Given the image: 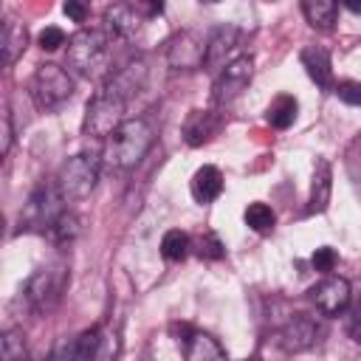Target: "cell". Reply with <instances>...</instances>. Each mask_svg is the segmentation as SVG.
Wrapping results in <instances>:
<instances>
[{"label":"cell","mask_w":361,"mask_h":361,"mask_svg":"<svg viewBox=\"0 0 361 361\" xmlns=\"http://www.w3.org/2000/svg\"><path fill=\"white\" fill-rule=\"evenodd\" d=\"M155 141V130L147 118H127L107 141L102 149V164L107 169H133L135 164H141V158L149 152Z\"/></svg>","instance_id":"cell-1"},{"label":"cell","mask_w":361,"mask_h":361,"mask_svg":"<svg viewBox=\"0 0 361 361\" xmlns=\"http://www.w3.org/2000/svg\"><path fill=\"white\" fill-rule=\"evenodd\" d=\"M110 42H113V34L107 28H79L68 39V68L85 79L107 76Z\"/></svg>","instance_id":"cell-2"},{"label":"cell","mask_w":361,"mask_h":361,"mask_svg":"<svg viewBox=\"0 0 361 361\" xmlns=\"http://www.w3.org/2000/svg\"><path fill=\"white\" fill-rule=\"evenodd\" d=\"M68 282H71V268H68V259L59 257V259L42 265V268H37V271L25 279V285H23V299H25V305L31 307V313L45 316V313H51V310L59 305V299H62Z\"/></svg>","instance_id":"cell-3"},{"label":"cell","mask_w":361,"mask_h":361,"mask_svg":"<svg viewBox=\"0 0 361 361\" xmlns=\"http://www.w3.org/2000/svg\"><path fill=\"white\" fill-rule=\"evenodd\" d=\"M65 195L59 192V183L56 178L54 180H39L34 186V192L28 195L23 212H20V226L28 228V231H42L48 234V228L68 212L65 209Z\"/></svg>","instance_id":"cell-4"},{"label":"cell","mask_w":361,"mask_h":361,"mask_svg":"<svg viewBox=\"0 0 361 361\" xmlns=\"http://www.w3.org/2000/svg\"><path fill=\"white\" fill-rule=\"evenodd\" d=\"M124 113H127V99H124L116 87L104 85V87L96 90V96L87 102L82 130H85V135H93V138H104V141H107V138L127 121Z\"/></svg>","instance_id":"cell-5"},{"label":"cell","mask_w":361,"mask_h":361,"mask_svg":"<svg viewBox=\"0 0 361 361\" xmlns=\"http://www.w3.org/2000/svg\"><path fill=\"white\" fill-rule=\"evenodd\" d=\"M28 96H31L37 110L51 113V110L62 107L73 96V79H71V73L65 68H59L54 62L37 65V71L28 79Z\"/></svg>","instance_id":"cell-6"},{"label":"cell","mask_w":361,"mask_h":361,"mask_svg":"<svg viewBox=\"0 0 361 361\" xmlns=\"http://www.w3.org/2000/svg\"><path fill=\"white\" fill-rule=\"evenodd\" d=\"M99 169H102V155L96 152H76L71 155L56 175L59 192L65 195V200H85L99 180Z\"/></svg>","instance_id":"cell-7"},{"label":"cell","mask_w":361,"mask_h":361,"mask_svg":"<svg viewBox=\"0 0 361 361\" xmlns=\"http://www.w3.org/2000/svg\"><path fill=\"white\" fill-rule=\"evenodd\" d=\"M161 11V3H113L104 8V28L118 39H130L141 31L147 20L158 17Z\"/></svg>","instance_id":"cell-8"},{"label":"cell","mask_w":361,"mask_h":361,"mask_svg":"<svg viewBox=\"0 0 361 361\" xmlns=\"http://www.w3.org/2000/svg\"><path fill=\"white\" fill-rule=\"evenodd\" d=\"M206 51H209V34L203 37L195 28H183V31L169 37L166 62L175 71H197L206 65Z\"/></svg>","instance_id":"cell-9"},{"label":"cell","mask_w":361,"mask_h":361,"mask_svg":"<svg viewBox=\"0 0 361 361\" xmlns=\"http://www.w3.org/2000/svg\"><path fill=\"white\" fill-rule=\"evenodd\" d=\"M254 76V59L248 54H240L234 59H228V65L217 73L214 79V90H212V102L217 107H228L251 82Z\"/></svg>","instance_id":"cell-10"},{"label":"cell","mask_w":361,"mask_h":361,"mask_svg":"<svg viewBox=\"0 0 361 361\" xmlns=\"http://www.w3.org/2000/svg\"><path fill=\"white\" fill-rule=\"evenodd\" d=\"M310 299L313 305L319 307V313L324 316H341L347 307H350V282L344 276H333L327 274L324 279H319L313 288H310Z\"/></svg>","instance_id":"cell-11"},{"label":"cell","mask_w":361,"mask_h":361,"mask_svg":"<svg viewBox=\"0 0 361 361\" xmlns=\"http://www.w3.org/2000/svg\"><path fill=\"white\" fill-rule=\"evenodd\" d=\"M319 322L307 313H293L282 327H279V344L288 353H305L319 341Z\"/></svg>","instance_id":"cell-12"},{"label":"cell","mask_w":361,"mask_h":361,"mask_svg":"<svg viewBox=\"0 0 361 361\" xmlns=\"http://www.w3.org/2000/svg\"><path fill=\"white\" fill-rule=\"evenodd\" d=\"M183 347V361H228L226 350L220 347V341L203 330H192L186 327L183 338H178Z\"/></svg>","instance_id":"cell-13"},{"label":"cell","mask_w":361,"mask_h":361,"mask_svg":"<svg viewBox=\"0 0 361 361\" xmlns=\"http://www.w3.org/2000/svg\"><path fill=\"white\" fill-rule=\"evenodd\" d=\"M237 37H240V28L231 25V23H223L217 28L209 31V51H206V65L209 71H223L228 62L226 56L231 54V48L237 45Z\"/></svg>","instance_id":"cell-14"},{"label":"cell","mask_w":361,"mask_h":361,"mask_svg":"<svg viewBox=\"0 0 361 361\" xmlns=\"http://www.w3.org/2000/svg\"><path fill=\"white\" fill-rule=\"evenodd\" d=\"M220 130V116L214 110H192L183 121V141L189 147H203Z\"/></svg>","instance_id":"cell-15"},{"label":"cell","mask_w":361,"mask_h":361,"mask_svg":"<svg viewBox=\"0 0 361 361\" xmlns=\"http://www.w3.org/2000/svg\"><path fill=\"white\" fill-rule=\"evenodd\" d=\"M299 59H302L307 76H310L322 90H333V87H336V85H333V62H330V51H327V48H322V45H307V48H302Z\"/></svg>","instance_id":"cell-16"},{"label":"cell","mask_w":361,"mask_h":361,"mask_svg":"<svg viewBox=\"0 0 361 361\" xmlns=\"http://www.w3.org/2000/svg\"><path fill=\"white\" fill-rule=\"evenodd\" d=\"M333 192V166L327 158H319L313 166V180H310V197H307V212L319 214L327 209Z\"/></svg>","instance_id":"cell-17"},{"label":"cell","mask_w":361,"mask_h":361,"mask_svg":"<svg viewBox=\"0 0 361 361\" xmlns=\"http://www.w3.org/2000/svg\"><path fill=\"white\" fill-rule=\"evenodd\" d=\"M189 192H192V197L197 200V203H212V200H217L220 195H223V172L217 169V166H212V164H206V166H200L195 175H192V180H189Z\"/></svg>","instance_id":"cell-18"},{"label":"cell","mask_w":361,"mask_h":361,"mask_svg":"<svg viewBox=\"0 0 361 361\" xmlns=\"http://www.w3.org/2000/svg\"><path fill=\"white\" fill-rule=\"evenodd\" d=\"M28 45V31L17 17H8L3 23V34H0V51H3V65H14L17 56L25 51Z\"/></svg>","instance_id":"cell-19"},{"label":"cell","mask_w":361,"mask_h":361,"mask_svg":"<svg viewBox=\"0 0 361 361\" xmlns=\"http://www.w3.org/2000/svg\"><path fill=\"white\" fill-rule=\"evenodd\" d=\"M302 14L310 23V28L330 31L336 25V17H338V3H333V0H305Z\"/></svg>","instance_id":"cell-20"},{"label":"cell","mask_w":361,"mask_h":361,"mask_svg":"<svg viewBox=\"0 0 361 361\" xmlns=\"http://www.w3.org/2000/svg\"><path fill=\"white\" fill-rule=\"evenodd\" d=\"M296 113H299V102H296L293 96L282 93V96H276V99L268 104L265 118H268V124H271L274 130H288V127L296 121Z\"/></svg>","instance_id":"cell-21"},{"label":"cell","mask_w":361,"mask_h":361,"mask_svg":"<svg viewBox=\"0 0 361 361\" xmlns=\"http://www.w3.org/2000/svg\"><path fill=\"white\" fill-rule=\"evenodd\" d=\"M192 248V237L180 228H169L164 237H161V257L166 262H180Z\"/></svg>","instance_id":"cell-22"},{"label":"cell","mask_w":361,"mask_h":361,"mask_svg":"<svg viewBox=\"0 0 361 361\" xmlns=\"http://www.w3.org/2000/svg\"><path fill=\"white\" fill-rule=\"evenodd\" d=\"M243 220H245V226H248L251 231H257V234H268V231H274V226H276L274 209H271L268 203H259V200H257V203H248Z\"/></svg>","instance_id":"cell-23"},{"label":"cell","mask_w":361,"mask_h":361,"mask_svg":"<svg viewBox=\"0 0 361 361\" xmlns=\"http://www.w3.org/2000/svg\"><path fill=\"white\" fill-rule=\"evenodd\" d=\"M99 344H102V330L99 327H87L82 330L71 347H73V361H93L96 353H99Z\"/></svg>","instance_id":"cell-24"},{"label":"cell","mask_w":361,"mask_h":361,"mask_svg":"<svg viewBox=\"0 0 361 361\" xmlns=\"http://www.w3.org/2000/svg\"><path fill=\"white\" fill-rule=\"evenodd\" d=\"M0 355L3 361H28V347H25V333L20 327H8L0 341Z\"/></svg>","instance_id":"cell-25"},{"label":"cell","mask_w":361,"mask_h":361,"mask_svg":"<svg viewBox=\"0 0 361 361\" xmlns=\"http://www.w3.org/2000/svg\"><path fill=\"white\" fill-rule=\"evenodd\" d=\"M76 234H79V217H76L73 212H65V214L48 228V240H51L54 245H68V243L76 240Z\"/></svg>","instance_id":"cell-26"},{"label":"cell","mask_w":361,"mask_h":361,"mask_svg":"<svg viewBox=\"0 0 361 361\" xmlns=\"http://www.w3.org/2000/svg\"><path fill=\"white\" fill-rule=\"evenodd\" d=\"M192 248H195V254H197L200 259H209V262L226 257V245H223V240H220L214 231H203V234L192 243Z\"/></svg>","instance_id":"cell-27"},{"label":"cell","mask_w":361,"mask_h":361,"mask_svg":"<svg viewBox=\"0 0 361 361\" xmlns=\"http://www.w3.org/2000/svg\"><path fill=\"white\" fill-rule=\"evenodd\" d=\"M333 93L338 96V102L350 104V107H361V82H353V79H344L333 87Z\"/></svg>","instance_id":"cell-28"},{"label":"cell","mask_w":361,"mask_h":361,"mask_svg":"<svg viewBox=\"0 0 361 361\" xmlns=\"http://www.w3.org/2000/svg\"><path fill=\"white\" fill-rule=\"evenodd\" d=\"M310 262H313V268H316L319 274H330V271L336 268V262H338V254H336V248L322 245V248H316V251H313Z\"/></svg>","instance_id":"cell-29"},{"label":"cell","mask_w":361,"mask_h":361,"mask_svg":"<svg viewBox=\"0 0 361 361\" xmlns=\"http://www.w3.org/2000/svg\"><path fill=\"white\" fill-rule=\"evenodd\" d=\"M65 42H68V37H65V31L56 28V25H48V28L39 31V48H42V51H56V48L65 45Z\"/></svg>","instance_id":"cell-30"},{"label":"cell","mask_w":361,"mask_h":361,"mask_svg":"<svg viewBox=\"0 0 361 361\" xmlns=\"http://www.w3.org/2000/svg\"><path fill=\"white\" fill-rule=\"evenodd\" d=\"M347 333H350L353 341L361 344V302H355L350 307V313H347Z\"/></svg>","instance_id":"cell-31"},{"label":"cell","mask_w":361,"mask_h":361,"mask_svg":"<svg viewBox=\"0 0 361 361\" xmlns=\"http://www.w3.org/2000/svg\"><path fill=\"white\" fill-rule=\"evenodd\" d=\"M11 141H14V127H11V110L6 107V110H3V144H0L3 155H8Z\"/></svg>","instance_id":"cell-32"},{"label":"cell","mask_w":361,"mask_h":361,"mask_svg":"<svg viewBox=\"0 0 361 361\" xmlns=\"http://www.w3.org/2000/svg\"><path fill=\"white\" fill-rule=\"evenodd\" d=\"M62 11L73 20V23H85L87 20V6H82V3H73V0H68L65 6H62Z\"/></svg>","instance_id":"cell-33"},{"label":"cell","mask_w":361,"mask_h":361,"mask_svg":"<svg viewBox=\"0 0 361 361\" xmlns=\"http://www.w3.org/2000/svg\"><path fill=\"white\" fill-rule=\"evenodd\" d=\"M45 361H73V347H71V341H68V344H59Z\"/></svg>","instance_id":"cell-34"},{"label":"cell","mask_w":361,"mask_h":361,"mask_svg":"<svg viewBox=\"0 0 361 361\" xmlns=\"http://www.w3.org/2000/svg\"><path fill=\"white\" fill-rule=\"evenodd\" d=\"M347 8L355 11V14H361V3H347Z\"/></svg>","instance_id":"cell-35"},{"label":"cell","mask_w":361,"mask_h":361,"mask_svg":"<svg viewBox=\"0 0 361 361\" xmlns=\"http://www.w3.org/2000/svg\"><path fill=\"white\" fill-rule=\"evenodd\" d=\"M248 361H257V358H248Z\"/></svg>","instance_id":"cell-36"}]
</instances>
